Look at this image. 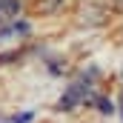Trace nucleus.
Masks as SVG:
<instances>
[{
	"instance_id": "obj_1",
	"label": "nucleus",
	"mask_w": 123,
	"mask_h": 123,
	"mask_svg": "<svg viewBox=\"0 0 123 123\" xmlns=\"http://www.w3.org/2000/svg\"><path fill=\"white\" fill-rule=\"evenodd\" d=\"M20 9H23V3H20V0H0V26H6V23L17 20Z\"/></svg>"
},
{
	"instance_id": "obj_2",
	"label": "nucleus",
	"mask_w": 123,
	"mask_h": 123,
	"mask_svg": "<svg viewBox=\"0 0 123 123\" xmlns=\"http://www.w3.org/2000/svg\"><path fill=\"white\" fill-rule=\"evenodd\" d=\"M60 6H63V0H34L29 6V12L34 17H46V14H55Z\"/></svg>"
},
{
	"instance_id": "obj_3",
	"label": "nucleus",
	"mask_w": 123,
	"mask_h": 123,
	"mask_svg": "<svg viewBox=\"0 0 123 123\" xmlns=\"http://www.w3.org/2000/svg\"><path fill=\"white\" fill-rule=\"evenodd\" d=\"M94 106H97V109H100L103 115H112V112H115V106H112V100H106V97H97V103H94Z\"/></svg>"
},
{
	"instance_id": "obj_4",
	"label": "nucleus",
	"mask_w": 123,
	"mask_h": 123,
	"mask_svg": "<svg viewBox=\"0 0 123 123\" xmlns=\"http://www.w3.org/2000/svg\"><path fill=\"white\" fill-rule=\"evenodd\" d=\"M9 60H20V52H6V55H0V66H6Z\"/></svg>"
},
{
	"instance_id": "obj_5",
	"label": "nucleus",
	"mask_w": 123,
	"mask_h": 123,
	"mask_svg": "<svg viewBox=\"0 0 123 123\" xmlns=\"http://www.w3.org/2000/svg\"><path fill=\"white\" fill-rule=\"evenodd\" d=\"M29 120H31L29 112H26V115H20V117H14V123H29Z\"/></svg>"
},
{
	"instance_id": "obj_6",
	"label": "nucleus",
	"mask_w": 123,
	"mask_h": 123,
	"mask_svg": "<svg viewBox=\"0 0 123 123\" xmlns=\"http://www.w3.org/2000/svg\"><path fill=\"white\" fill-rule=\"evenodd\" d=\"M112 6L115 9H123V0H112Z\"/></svg>"
},
{
	"instance_id": "obj_7",
	"label": "nucleus",
	"mask_w": 123,
	"mask_h": 123,
	"mask_svg": "<svg viewBox=\"0 0 123 123\" xmlns=\"http://www.w3.org/2000/svg\"><path fill=\"white\" fill-rule=\"evenodd\" d=\"M120 106H123V100H120Z\"/></svg>"
}]
</instances>
